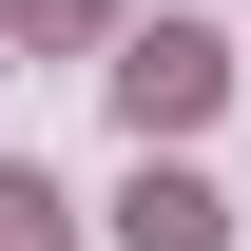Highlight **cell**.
<instances>
[{"instance_id":"1","label":"cell","mask_w":251,"mask_h":251,"mask_svg":"<svg viewBox=\"0 0 251 251\" xmlns=\"http://www.w3.org/2000/svg\"><path fill=\"white\" fill-rule=\"evenodd\" d=\"M97 77H116V116H135V155H174V135H193V116L232 97V39H213V20H135V39H116Z\"/></svg>"},{"instance_id":"2","label":"cell","mask_w":251,"mask_h":251,"mask_svg":"<svg viewBox=\"0 0 251 251\" xmlns=\"http://www.w3.org/2000/svg\"><path fill=\"white\" fill-rule=\"evenodd\" d=\"M116 251H232V193L193 174V155H135V193H116Z\"/></svg>"},{"instance_id":"3","label":"cell","mask_w":251,"mask_h":251,"mask_svg":"<svg viewBox=\"0 0 251 251\" xmlns=\"http://www.w3.org/2000/svg\"><path fill=\"white\" fill-rule=\"evenodd\" d=\"M58 232H77V193H58V174H20V155H0V251H58Z\"/></svg>"},{"instance_id":"4","label":"cell","mask_w":251,"mask_h":251,"mask_svg":"<svg viewBox=\"0 0 251 251\" xmlns=\"http://www.w3.org/2000/svg\"><path fill=\"white\" fill-rule=\"evenodd\" d=\"M116 0H0V39H97Z\"/></svg>"}]
</instances>
